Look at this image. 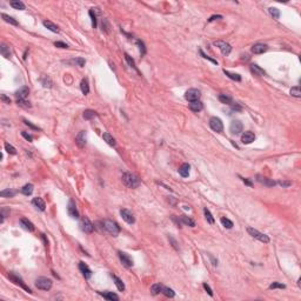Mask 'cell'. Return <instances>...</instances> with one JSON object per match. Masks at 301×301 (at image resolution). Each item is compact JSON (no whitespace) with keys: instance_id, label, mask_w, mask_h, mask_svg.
Returning <instances> with one entry per match:
<instances>
[{"instance_id":"e0dca14e","label":"cell","mask_w":301,"mask_h":301,"mask_svg":"<svg viewBox=\"0 0 301 301\" xmlns=\"http://www.w3.org/2000/svg\"><path fill=\"white\" fill-rule=\"evenodd\" d=\"M20 225L23 226V228L24 230H26L28 232H33L34 230H35V227H34V225L29 221L28 219L26 218H23V219H20Z\"/></svg>"},{"instance_id":"f907efd6","label":"cell","mask_w":301,"mask_h":301,"mask_svg":"<svg viewBox=\"0 0 301 301\" xmlns=\"http://www.w3.org/2000/svg\"><path fill=\"white\" fill-rule=\"evenodd\" d=\"M73 62H75V64H78L80 67H82V66H85V59H82V58H78V59H74L73 60Z\"/></svg>"},{"instance_id":"60d3db41","label":"cell","mask_w":301,"mask_h":301,"mask_svg":"<svg viewBox=\"0 0 301 301\" xmlns=\"http://www.w3.org/2000/svg\"><path fill=\"white\" fill-rule=\"evenodd\" d=\"M204 213H205V218H206V220H207V222L211 223V225H213V223H214V218H213V215L211 214V212H209L207 208H205V209H204Z\"/></svg>"},{"instance_id":"f35d334b","label":"cell","mask_w":301,"mask_h":301,"mask_svg":"<svg viewBox=\"0 0 301 301\" xmlns=\"http://www.w3.org/2000/svg\"><path fill=\"white\" fill-rule=\"evenodd\" d=\"M181 221H182L185 225L190 226V227H194V226H195L194 220H192L191 218H188V217H186V215H182V217H181Z\"/></svg>"},{"instance_id":"7a4b0ae2","label":"cell","mask_w":301,"mask_h":301,"mask_svg":"<svg viewBox=\"0 0 301 301\" xmlns=\"http://www.w3.org/2000/svg\"><path fill=\"white\" fill-rule=\"evenodd\" d=\"M102 227H104V230L106 232H108L113 236H117L120 233V226L115 221H112V220H104L102 221Z\"/></svg>"},{"instance_id":"4fadbf2b","label":"cell","mask_w":301,"mask_h":301,"mask_svg":"<svg viewBox=\"0 0 301 301\" xmlns=\"http://www.w3.org/2000/svg\"><path fill=\"white\" fill-rule=\"evenodd\" d=\"M118 254H119V258H120V260H121V262H123V265L125 267H132L133 266V260L131 259V257L127 253L119 252Z\"/></svg>"},{"instance_id":"681fc988","label":"cell","mask_w":301,"mask_h":301,"mask_svg":"<svg viewBox=\"0 0 301 301\" xmlns=\"http://www.w3.org/2000/svg\"><path fill=\"white\" fill-rule=\"evenodd\" d=\"M90 17H91V19H92V26H93V27H96V14L93 13V10H91V11H90Z\"/></svg>"},{"instance_id":"484cf974","label":"cell","mask_w":301,"mask_h":301,"mask_svg":"<svg viewBox=\"0 0 301 301\" xmlns=\"http://www.w3.org/2000/svg\"><path fill=\"white\" fill-rule=\"evenodd\" d=\"M102 138H104V140H105L110 146H115V145H117L115 139L112 137L110 133H104V134H102Z\"/></svg>"},{"instance_id":"ab89813d","label":"cell","mask_w":301,"mask_h":301,"mask_svg":"<svg viewBox=\"0 0 301 301\" xmlns=\"http://www.w3.org/2000/svg\"><path fill=\"white\" fill-rule=\"evenodd\" d=\"M113 276V279H114V281H115V285H117V287H118V289L119 290H125V285H123V282L118 278V276H115V275H112Z\"/></svg>"},{"instance_id":"d6a6232c","label":"cell","mask_w":301,"mask_h":301,"mask_svg":"<svg viewBox=\"0 0 301 301\" xmlns=\"http://www.w3.org/2000/svg\"><path fill=\"white\" fill-rule=\"evenodd\" d=\"M21 193L25 195H31L33 193V185L32 184H27L21 188Z\"/></svg>"},{"instance_id":"d6986e66","label":"cell","mask_w":301,"mask_h":301,"mask_svg":"<svg viewBox=\"0 0 301 301\" xmlns=\"http://www.w3.org/2000/svg\"><path fill=\"white\" fill-rule=\"evenodd\" d=\"M267 48H268V47H267L266 45H263V44H255V45L252 47V52H253L254 54H261V53L266 52Z\"/></svg>"},{"instance_id":"6da1fadb","label":"cell","mask_w":301,"mask_h":301,"mask_svg":"<svg viewBox=\"0 0 301 301\" xmlns=\"http://www.w3.org/2000/svg\"><path fill=\"white\" fill-rule=\"evenodd\" d=\"M123 182L128 188H137L140 186V179L132 173H123Z\"/></svg>"},{"instance_id":"11a10c76","label":"cell","mask_w":301,"mask_h":301,"mask_svg":"<svg viewBox=\"0 0 301 301\" xmlns=\"http://www.w3.org/2000/svg\"><path fill=\"white\" fill-rule=\"evenodd\" d=\"M202 286H204V288H205V290H206V292H207V293H208V295H211V296H213V292H212V289H211V287H209V286H208V285H207V284H204V285H202Z\"/></svg>"},{"instance_id":"1f68e13d","label":"cell","mask_w":301,"mask_h":301,"mask_svg":"<svg viewBox=\"0 0 301 301\" xmlns=\"http://www.w3.org/2000/svg\"><path fill=\"white\" fill-rule=\"evenodd\" d=\"M1 17H2V19L6 21V23H8V24H11V25H14V26H18V21L13 19L12 17H10V15H7V14L2 13L1 14Z\"/></svg>"},{"instance_id":"94428289","label":"cell","mask_w":301,"mask_h":301,"mask_svg":"<svg viewBox=\"0 0 301 301\" xmlns=\"http://www.w3.org/2000/svg\"><path fill=\"white\" fill-rule=\"evenodd\" d=\"M1 99H2V100H4L5 102H6V104H11V100H10L8 98H6L5 96H1Z\"/></svg>"},{"instance_id":"30bf717a","label":"cell","mask_w":301,"mask_h":301,"mask_svg":"<svg viewBox=\"0 0 301 301\" xmlns=\"http://www.w3.org/2000/svg\"><path fill=\"white\" fill-rule=\"evenodd\" d=\"M67 213H68L69 217L73 218V219H78L79 218V212H78L75 202L73 200H69L68 205H67Z\"/></svg>"},{"instance_id":"8d00e7d4","label":"cell","mask_w":301,"mask_h":301,"mask_svg":"<svg viewBox=\"0 0 301 301\" xmlns=\"http://www.w3.org/2000/svg\"><path fill=\"white\" fill-rule=\"evenodd\" d=\"M219 100L222 102V104H231L232 102V96H228V94H220L219 96Z\"/></svg>"},{"instance_id":"9f6ffc18","label":"cell","mask_w":301,"mask_h":301,"mask_svg":"<svg viewBox=\"0 0 301 301\" xmlns=\"http://www.w3.org/2000/svg\"><path fill=\"white\" fill-rule=\"evenodd\" d=\"M200 54L202 55V56H204V58H205V59H208V60H211V61H212V62H213V64H215V65H217V64H218V62H217V60H214V59H212V58H209V56H208V55H206L205 53H204V52H202V51H200Z\"/></svg>"},{"instance_id":"f546056e","label":"cell","mask_w":301,"mask_h":301,"mask_svg":"<svg viewBox=\"0 0 301 301\" xmlns=\"http://www.w3.org/2000/svg\"><path fill=\"white\" fill-rule=\"evenodd\" d=\"M251 71H252L255 75H259V77L265 75V71L262 68H260L258 65H251Z\"/></svg>"},{"instance_id":"d4e9b609","label":"cell","mask_w":301,"mask_h":301,"mask_svg":"<svg viewBox=\"0 0 301 301\" xmlns=\"http://www.w3.org/2000/svg\"><path fill=\"white\" fill-rule=\"evenodd\" d=\"M106 300H110V301H118L119 300V296L117 295V294H114L113 292H106V293H100Z\"/></svg>"},{"instance_id":"9c48e42d","label":"cell","mask_w":301,"mask_h":301,"mask_svg":"<svg viewBox=\"0 0 301 301\" xmlns=\"http://www.w3.org/2000/svg\"><path fill=\"white\" fill-rule=\"evenodd\" d=\"M8 278H10V279H11V280L13 281L15 285H19L20 287L24 288V289H25L26 292H28V293H32L31 288L27 287V286H26V285L24 284V281L21 280V278H20V276H18V275H15V274H13V273H10V274H8Z\"/></svg>"},{"instance_id":"7402d4cb","label":"cell","mask_w":301,"mask_h":301,"mask_svg":"<svg viewBox=\"0 0 301 301\" xmlns=\"http://www.w3.org/2000/svg\"><path fill=\"white\" fill-rule=\"evenodd\" d=\"M190 168L191 167H190L188 164H182L179 168V174L181 177H184V178H187L190 175Z\"/></svg>"},{"instance_id":"5bb4252c","label":"cell","mask_w":301,"mask_h":301,"mask_svg":"<svg viewBox=\"0 0 301 301\" xmlns=\"http://www.w3.org/2000/svg\"><path fill=\"white\" fill-rule=\"evenodd\" d=\"M28 94H29V88H28L27 86H23V87H20V88L15 92L17 99H20V100H26V98L28 96Z\"/></svg>"},{"instance_id":"9a60e30c","label":"cell","mask_w":301,"mask_h":301,"mask_svg":"<svg viewBox=\"0 0 301 301\" xmlns=\"http://www.w3.org/2000/svg\"><path fill=\"white\" fill-rule=\"evenodd\" d=\"M86 140H87V137H86V132L85 131H81V132H79V134L75 137V144L78 145V147H85V145H86Z\"/></svg>"},{"instance_id":"e575fe53","label":"cell","mask_w":301,"mask_h":301,"mask_svg":"<svg viewBox=\"0 0 301 301\" xmlns=\"http://www.w3.org/2000/svg\"><path fill=\"white\" fill-rule=\"evenodd\" d=\"M94 117H96V113L94 111L87 110L84 112V119H85V120H91V119H93Z\"/></svg>"},{"instance_id":"7c38bea8","label":"cell","mask_w":301,"mask_h":301,"mask_svg":"<svg viewBox=\"0 0 301 301\" xmlns=\"http://www.w3.org/2000/svg\"><path fill=\"white\" fill-rule=\"evenodd\" d=\"M120 215L123 217V219L127 223H134V221H135V218H134L133 213L131 211H128V209H121L120 211Z\"/></svg>"},{"instance_id":"f1b7e54d","label":"cell","mask_w":301,"mask_h":301,"mask_svg":"<svg viewBox=\"0 0 301 301\" xmlns=\"http://www.w3.org/2000/svg\"><path fill=\"white\" fill-rule=\"evenodd\" d=\"M80 88H81V92L85 94V96L88 94V92H90V86H88V80H87V79H82L81 80Z\"/></svg>"},{"instance_id":"db71d44e","label":"cell","mask_w":301,"mask_h":301,"mask_svg":"<svg viewBox=\"0 0 301 301\" xmlns=\"http://www.w3.org/2000/svg\"><path fill=\"white\" fill-rule=\"evenodd\" d=\"M21 135H23V137L25 138V139H26L27 141H33V137H32L31 134H28V133H26V132H24V131L21 132Z\"/></svg>"},{"instance_id":"f5cc1de1","label":"cell","mask_w":301,"mask_h":301,"mask_svg":"<svg viewBox=\"0 0 301 301\" xmlns=\"http://www.w3.org/2000/svg\"><path fill=\"white\" fill-rule=\"evenodd\" d=\"M137 44L139 45V47H140V51H141V55L145 54V52H146V50H145V46H144V42L140 40L137 41Z\"/></svg>"},{"instance_id":"52a82bcc","label":"cell","mask_w":301,"mask_h":301,"mask_svg":"<svg viewBox=\"0 0 301 301\" xmlns=\"http://www.w3.org/2000/svg\"><path fill=\"white\" fill-rule=\"evenodd\" d=\"M80 228L85 233H92L93 230H94V225L91 222V220L88 219V218L84 217L81 219V221H80Z\"/></svg>"},{"instance_id":"8992f818","label":"cell","mask_w":301,"mask_h":301,"mask_svg":"<svg viewBox=\"0 0 301 301\" xmlns=\"http://www.w3.org/2000/svg\"><path fill=\"white\" fill-rule=\"evenodd\" d=\"M200 96H201V93H200V91H199V90H196V88H191V90H188V91L185 93V98H186V100H188L190 102L199 100V99H200Z\"/></svg>"},{"instance_id":"c3c4849f","label":"cell","mask_w":301,"mask_h":301,"mask_svg":"<svg viewBox=\"0 0 301 301\" xmlns=\"http://www.w3.org/2000/svg\"><path fill=\"white\" fill-rule=\"evenodd\" d=\"M286 287L284 284H280V282H273L271 286H269V288L271 289H274V288H281V289H284V288Z\"/></svg>"},{"instance_id":"6125c7cd","label":"cell","mask_w":301,"mask_h":301,"mask_svg":"<svg viewBox=\"0 0 301 301\" xmlns=\"http://www.w3.org/2000/svg\"><path fill=\"white\" fill-rule=\"evenodd\" d=\"M242 180H244V182H245V184H247L248 186H252V182H251L249 180H247V179H242Z\"/></svg>"},{"instance_id":"ffe728a7","label":"cell","mask_w":301,"mask_h":301,"mask_svg":"<svg viewBox=\"0 0 301 301\" xmlns=\"http://www.w3.org/2000/svg\"><path fill=\"white\" fill-rule=\"evenodd\" d=\"M32 205L35 206L38 209H40V211H45V208H46V205H45V201L39 198V196H37V198H34L33 200H32Z\"/></svg>"},{"instance_id":"7dc6e473","label":"cell","mask_w":301,"mask_h":301,"mask_svg":"<svg viewBox=\"0 0 301 301\" xmlns=\"http://www.w3.org/2000/svg\"><path fill=\"white\" fill-rule=\"evenodd\" d=\"M55 47H59V48H68V45L62 42V41H55L54 42Z\"/></svg>"},{"instance_id":"4316f807","label":"cell","mask_w":301,"mask_h":301,"mask_svg":"<svg viewBox=\"0 0 301 301\" xmlns=\"http://www.w3.org/2000/svg\"><path fill=\"white\" fill-rule=\"evenodd\" d=\"M0 53L4 55L5 58H10L11 56V52H10V47L7 46V45H5V44H1L0 45Z\"/></svg>"},{"instance_id":"83f0119b","label":"cell","mask_w":301,"mask_h":301,"mask_svg":"<svg viewBox=\"0 0 301 301\" xmlns=\"http://www.w3.org/2000/svg\"><path fill=\"white\" fill-rule=\"evenodd\" d=\"M17 194V191H14V190H4V191L0 192V196H2V198H13L14 195Z\"/></svg>"},{"instance_id":"6f0895ef","label":"cell","mask_w":301,"mask_h":301,"mask_svg":"<svg viewBox=\"0 0 301 301\" xmlns=\"http://www.w3.org/2000/svg\"><path fill=\"white\" fill-rule=\"evenodd\" d=\"M280 186H282V187H288V186H290L292 185V182L290 181H279L278 182Z\"/></svg>"},{"instance_id":"d590c367","label":"cell","mask_w":301,"mask_h":301,"mask_svg":"<svg viewBox=\"0 0 301 301\" xmlns=\"http://www.w3.org/2000/svg\"><path fill=\"white\" fill-rule=\"evenodd\" d=\"M161 293L164 294L165 296H167V298H173L174 294H175V293L173 292V289H171V288H168V287H165V286H163Z\"/></svg>"},{"instance_id":"680465c9","label":"cell","mask_w":301,"mask_h":301,"mask_svg":"<svg viewBox=\"0 0 301 301\" xmlns=\"http://www.w3.org/2000/svg\"><path fill=\"white\" fill-rule=\"evenodd\" d=\"M24 123H25V125H26V126H28V127H31V128H33V129H40L39 127H37V126L32 125V123H29V121H27V120H24Z\"/></svg>"},{"instance_id":"8fae6325","label":"cell","mask_w":301,"mask_h":301,"mask_svg":"<svg viewBox=\"0 0 301 301\" xmlns=\"http://www.w3.org/2000/svg\"><path fill=\"white\" fill-rule=\"evenodd\" d=\"M242 128H244V126H242L241 121H239V120H233L231 123V126H230V131L233 134H240L242 132Z\"/></svg>"},{"instance_id":"816d5d0a","label":"cell","mask_w":301,"mask_h":301,"mask_svg":"<svg viewBox=\"0 0 301 301\" xmlns=\"http://www.w3.org/2000/svg\"><path fill=\"white\" fill-rule=\"evenodd\" d=\"M125 58H126V61L131 65V67H133V68H135V65H134V61H133V59H131V56L128 54H125Z\"/></svg>"},{"instance_id":"74e56055","label":"cell","mask_w":301,"mask_h":301,"mask_svg":"<svg viewBox=\"0 0 301 301\" xmlns=\"http://www.w3.org/2000/svg\"><path fill=\"white\" fill-rule=\"evenodd\" d=\"M223 73L228 77V78H231L232 80H235V81H241V77L239 75V74H235V73H231V72H228V71H223Z\"/></svg>"},{"instance_id":"2e32d148","label":"cell","mask_w":301,"mask_h":301,"mask_svg":"<svg viewBox=\"0 0 301 301\" xmlns=\"http://www.w3.org/2000/svg\"><path fill=\"white\" fill-rule=\"evenodd\" d=\"M254 139H255V135H254V133L251 132V131H247V132H245V133L241 135V141H242V144H245V145H248V144L253 142Z\"/></svg>"},{"instance_id":"b9f144b4","label":"cell","mask_w":301,"mask_h":301,"mask_svg":"<svg viewBox=\"0 0 301 301\" xmlns=\"http://www.w3.org/2000/svg\"><path fill=\"white\" fill-rule=\"evenodd\" d=\"M220 221H221V223H222V226H223L225 228H228V230H230V228H232L233 227V222L230 219H227V218H221Z\"/></svg>"},{"instance_id":"ac0fdd59","label":"cell","mask_w":301,"mask_h":301,"mask_svg":"<svg viewBox=\"0 0 301 301\" xmlns=\"http://www.w3.org/2000/svg\"><path fill=\"white\" fill-rule=\"evenodd\" d=\"M79 269H80V272L82 273V275L85 276V279H90L92 276V271L88 268V266L86 263L80 262L79 263Z\"/></svg>"},{"instance_id":"836d02e7","label":"cell","mask_w":301,"mask_h":301,"mask_svg":"<svg viewBox=\"0 0 301 301\" xmlns=\"http://www.w3.org/2000/svg\"><path fill=\"white\" fill-rule=\"evenodd\" d=\"M161 289H163V285H160V284H154V285H152V287H150V292H152L153 295H157V294L161 293Z\"/></svg>"},{"instance_id":"cb8c5ba5","label":"cell","mask_w":301,"mask_h":301,"mask_svg":"<svg viewBox=\"0 0 301 301\" xmlns=\"http://www.w3.org/2000/svg\"><path fill=\"white\" fill-rule=\"evenodd\" d=\"M257 178H258V181H259V182L263 184V185H266V186H274V185L276 184L275 181L265 178V177H262V175H260V174H258V175H257Z\"/></svg>"},{"instance_id":"ba28073f","label":"cell","mask_w":301,"mask_h":301,"mask_svg":"<svg viewBox=\"0 0 301 301\" xmlns=\"http://www.w3.org/2000/svg\"><path fill=\"white\" fill-rule=\"evenodd\" d=\"M214 45H215L217 47H219L220 51L222 52V54H225V55H228L231 53V51H232L231 45L227 44V42H225V41H221V40L214 41Z\"/></svg>"},{"instance_id":"91938a15","label":"cell","mask_w":301,"mask_h":301,"mask_svg":"<svg viewBox=\"0 0 301 301\" xmlns=\"http://www.w3.org/2000/svg\"><path fill=\"white\" fill-rule=\"evenodd\" d=\"M221 18H222L221 15H212V17L208 19V21H209V23H212V21H214L215 19H221Z\"/></svg>"},{"instance_id":"ee69618b","label":"cell","mask_w":301,"mask_h":301,"mask_svg":"<svg viewBox=\"0 0 301 301\" xmlns=\"http://www.w3.org/2000/svg\"><path fill=\"white\" fill-rule=\"evenodd\" d=\"M17 104L24 108H31L32 105L29 104V101H26V100H20V99H17Z\"/></svg>"},{"instance_id":"277c9868","label":"cell","mask_w":301,"mask_h":301,"mask_svg":"<svg viewBox=\"0 0 301 301\" xmlns=\"http://www.w3.org/2000/svg\"><path fill=\"white\" fill-rule=\"evenodd\" d=\"M247 232L249 233L253 238H255L257 240H259L260 242H263V244H268V242H269V238H268V235H266V234H263V233L259 232V231H258V230H255V228L248 227V228H247Z\"/></svg>"},{"instance_id":"5b68a950","label":"cell","mask_w":301,"mask_h":301,"mask_svg":"<svg viewBox=\"0 0 301 301\" xmlns=\"http://www.w3.org/2000/svg\"><path fill=\"white\" fill-rule=\"evenodd\" d=\"M209 126H211V128H212L214 132L221 133V132L223 131V123H222V121L220 120L219 118H217V117H212V118L209 119Z\"/></svg>"},{"instance_id":"3957f363","label":"cell","mask_w":301,"mask_h":301,"mask_svg":"<svg viewBox=\"0 0 301 301\" xmlns=\"http://www.w3.org/2000/svg\"><path fill=\"white\" fill-rule=\"evenodd\" d=\"M35 286L41 290H50L52 288V280L46 276H40L35 280Z\"/></svg>"},{"instance_id":"44dd1931","label":"cell","mask_w":301,"mask_h":301,"mask_svg":"<svg viewBox=\"0 0 301 301\" xmlns=\"http://www.w3.org/2000/svg\"><path fill=\"white\" fill-rule=\"evenodd\" d=\"M204 108V105L200 100H196V101H192L190 104V110L193 111V112H200V111Z\"/></svg>"},{"instance_id":"603a6c76","label":"cell","mask_w":301,"mask_h":301,"mask_svg":"<svg viewBox=\"0 0 301 301\" xmlns=\"http://www.w3.org/2000/svg\"><path fill=\"white\" fill-rule=\"evenodd\" d=\"M44 26L45 27L47 28V29H50L51 32H54V33H58L59 32V27L56 26V25H54L52 21H50V20H44Z\"/></svg>"},{"instance_id":"7bdbcfd3","label":"cell","mask_w":301,"mask_h":301,"mask_svg":"<svg viewBox=\"0 0 301 301\" xmlns=\"http://www.w3.org/2000/svg\"><path fill=\"white\" fill-rule=\"evenodd\" d=\"M290 96H295V98H300V96H301L300 87H299V86L292 87V88H290Z\"/></svg>"},{"instance_id":"f6af8a7d","label":"cell","mask_w":301,"mask_h":301,"mask_svg":"<svg viewBox=\"0 0 301 301\" xmlns=\"http://www.w3.org/2000/svg\"><path fill=\"white\" fill-rule=\"evenodd\" d=\"M5 150L7 153H10V154H17V150L14 148L12 145H10L8 142H5Z\"/></svg>"},{"instance_id":"bcb514c9","label":"cell","mask_w":301,"mask_h":301,"mask_svg":"<svg viewBox=\"0 0 301 301\" xmlns=\"http://www.w3.org/2000/svg\"><path fill=\"white\" fill-rule=\"evenodd\" d=\"M269 13H271V15L273 17L274 19H279V17H280V11L278 8H274V7L269 8Z\"/></svg>"},{"instance_id":"4dcf8cb0","label":"cell","mask_w":301,"mask_h":301,"mask_svg":"<svg viewBox=\"0 0 301 301\" xmlns=\"http://www.w3.org/2000/svg\"><path fill=\"white\" fill-rule=\"evenodd\" d=\"M11 6L15 8V10H25V4L23 1H19V0H15V1H11Z\"/></svg>"}]
</instances>
